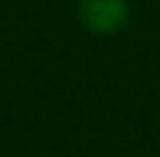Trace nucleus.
I'll list each match as a JSON object with an SVG mask.
<instances>
[{"label":"nucleus","mask_w":160,"mask_h":157,"mask_svg":"<svg viewBox=\"0 0 160 157\" xmlns=\"http://www.w3.org/2000/svg\"><path fill=\"white\" fill-rule=\"evenodd\" d=\"M77 21L92 36H116L131 21L128 0H77Z\"/></svg>","instance_id":"f257e3e1"}]
</instances>
